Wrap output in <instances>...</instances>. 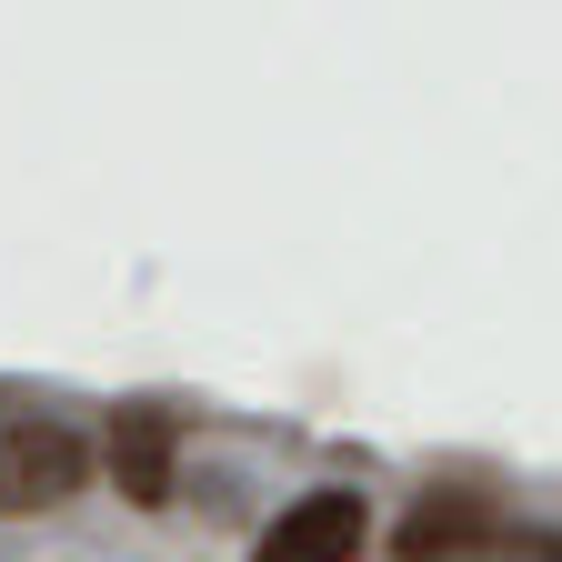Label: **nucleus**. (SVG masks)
Returning a JSON list of instances; mask_svg holds the SVG:
<instances>
[{"instance_id": "nucleus-1", "label": "nucleus", "mask_w": 562, "mask_h": 562, "mask_svg": "<svg viewBox=\"0 0 562 562\" xmlns=\"http://www.w3.org/2000/svg\"><path fill=\"white\" fill-rule=\"evenodd\" d=\"M81 482H91V452L70 422H0V513L70 503Z\"/></svg>"}, {"instance_id": "nucleus-5", "label": "nucleus", "mask_w": 562, "mask_h": 562, "mask_svg": "<svg viewBox=\"0 0 562 562\" xmlns=\"http://www.w3.org/2000/svg\"><path fill=\"white\" fill-rule=\"evenodd\" d=\"M513 562H562V542H552V532H522V542H513Z\"/></svg>"}, {"instance_id": "nucleus-3", "label": "nucleus", "mask_w": 562, "mask_h": 562, "mask_svg": "<svg viewBox=\"0 0 562 562\" xmlns=\"http://www.w3.org/2000/svg\"><path fill=\"white\" fill-rule=\"evenodd\" d=\"M111 482L131 513H171V482H181V422L161 402H121L111 412Z\"/></svg>"}, {"instance_id": "nucleus-2", "label": "nucleus", "mask_w": 562, "mask_h": 562, "mask_svg": "<svg viewBox=\"0 0 562 562\" xmlns=\"http://www.w3.org/2000/svg\"><path fill=\"white\" fill-rule=\"evenodd\" d=\"M492 542H503V503H492L482 482H432L412 503V522L392 532L402 562H482Z\"/></svg>"}, {"instance_id": "nucleus-4", "label": "nucleus", "mask_w": 562, "mask_h": 562, "mask_svg": "<svg viewBox=\"0 0 562 562\" xmlns=\"http://www.w3.org/2000/svg\"><path fill=\"white\" fill-rule=\"evenodd\" d=\"M362 542H372L362 492H302V503H281L251 562H362Z\"/></svg>"}]
</instances>
